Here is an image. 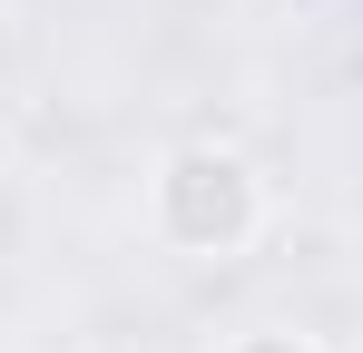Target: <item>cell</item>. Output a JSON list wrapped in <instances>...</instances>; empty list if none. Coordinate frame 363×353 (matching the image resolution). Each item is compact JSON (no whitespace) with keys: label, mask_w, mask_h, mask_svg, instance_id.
Instances as JSON below:
<instances>
[{"label":"cell","mask_w":363,"mask_h":353,"mask_svg":"<svg viewBox=\"0 0 363 353\" xmlns=\"http://www.w3.org/2000/svg\"><path fill=\"white\" fill-rule=\"evenodd\" d=\"M147 226L167 235L177 255H245L265 235V167L245 147H216V138H186L157 157L147 176Z\"/></svg>","instance_id":"cell-1"},{"label":"cell","mask_w":363,"mask_h":353,"mask_svg":"<svg viewBox=\"0 0 363 353\" xmlns=\"http://www.w3.org/2000/svg\"><path fill=\"white\" fill-rule=\"evenodd\" d=\"M226 353H314L304 334H285V324H255V334H236Z\"/></svg>","instance_id":"cell-2"},{"label":"cell","mask_w":363,"mask_h":353,"mask_svg":"<svg viewBox=\"0 0 363 353\" xmlns=\"http://www.w3.org/2000/svg\"><path fill=\"white\" fill-rule=\"evenodd\" d=\"M0 167H10V118H0Z\"/></svg>","instance_id":"cell-3"},{"label":"cell","mask_w":363,"mask_h":353,"mask_svg":"<svg viewBox=\"0 0 363 353\" xmlns=\"http://www.w3.org/2000/svg\"><path fill=\"white\" fill-rule=\"evenodd\" d=\"M0 69H10V20H0Z\"/></svg>","instance_id":"cell-4"}]
</instances>
